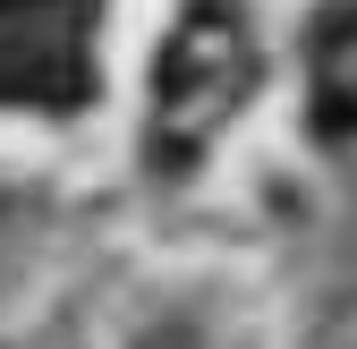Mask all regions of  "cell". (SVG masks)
<instances>
[{
  "label": "cell",
  "mask_w": 357,
  "mask_h": 349,
  "mask_svg": "<svg viewBox=\"0 0 357 349\" xmlns=\"http://www.w3.org/2000/svg\"><path fill=\"white\" fill-rule=\"evenodd\" d=\"M94 94V0H0V103L68 111Z\"/></svg>",
  "instance_id": "obj_2"
},
{
  "label": "cell",
  "mask_w": 357,
  "mask_h": 349,
  "mask_svg": "<svg viewBox=\"0 0 357 349\" xmlns=\"http://www.w3.org/2000/svg\"><path fill=\"white\" fill-rule=\"evenodd\" d=\"M247 77H255V43H247L238 0H188V17L170 26L162 68H153V145L170 162L213 145L221 119L247 103Z\"/></svg>",
  "instance_id": "obj_1"
},
{
  "label": "cell",
  "mask_w": 357,
  "mask_h": 349,
  "mask_svg": "<svg viewBox=\"0 0 357 349\" xmlns=\"http://www.w3.org/2000/svg\"><path fill=\"white\" fill-rule=\"evenodd\" d=\"M315 128L357 137V0L315 26Z\"/></svg>",
  "instance_id": "obj_3"
}]
</instances>
